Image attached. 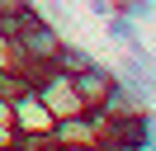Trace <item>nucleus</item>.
Returning a JSON list of instances; mask_svg holds the SVG:
<instances>
[{
	"label": "nucleus",
	"mask_w": 156,
	"mask_h": 151,
	"mask_svg": "<svg viewBox=\"0 0 156 151\" xmlns=\"http://www.w3.org/2000/svg\"><path fill=\"white\" fill-rule=\"evenodd\" d=\"M0 137H10V99L0 94Z\"/></svg>",
	"instance_id": "0eeeda50"
},
{
	"label": "nucleus",
	"mask_w": 156,
	"mask_h": 151,
	"mask_svg": "<svg viewBox=\"0 0 156 151\" xmlns=\"http://www.w3.org/2000/svg\"><path fill=\"white\" fill-rule=\"evenodd\" d=\"M99 151H147V146H133V142H95Z\"/></svg>",
	"instance_id": "423d86ee"
},
{
	"label": "nucleus",
	"mask_w": 156,
	"mask_h": 151,
	"mask_svg": "<svg viewBox=\"0 0 156 151\" xmlns=\"http://www.w3.org/2000/svg\"><path fill=\"white\" fill-rule=\"evenodd\" d=\"M128 14H133V19H137V14H151V0H133V5H128Z\"/></svg>",
	"instance_id": "6e6552de"
},
{
	"label": "nucleus",
	"mask_w": 156,
	"mask_h": 151,
	"mask_svg": "<svg viewBox=\"0 0 156 151\" xmlns=\"http://www.w3.org/2000/svg\"><path fill=\"white\" fill-rule=\"evenodd\" d=\"M62 47L57 28L48 24V19H33V24H24L19 33L10 38V66H29V61H52V52Z\"/></svg>",
	"instance_id": "f257e3e1"
},
{
	"label": "nucleus",
	"mask_w": 156,
	"mask_h": 151,
	"mask_svg": "<svg viewBox=\"0 0 156 151\" xmlns=\"http://www.w3.org/2000/svg\"><path fill=\"white\" fill-rule=\"evenodd\" d=\"M10 132H29V137H48L52 132V113L38 99V90H19L10 99Z\"/></svg>",
	"instance_id": "f03ea898"
},
{
	"label": "nucleus",
	"mask_w": 156,
	"mask_h": 151,
	"mask_svg": "<svg viewBox=\"0 0 156 151\" xmlns=\"http://www.w3.org/2000/svg\"><path fill=\"white\" fill-rule=\"evenodd\" d=\"M151 132H156V128H151V113H147V109L99 118V142H133V146H147Z\"/></svg>",
	"instance_id": "7ed1b4c3"
},
{
	"label": "nucleus",
	"mask_w": 156,
	"mask_h": 151,
	"mask_svg": "<svg viewBox=\"0 0 156 151\" xmlns=\"http://www.w3.org/2000/svg\"><path fill=\"white\" fill-rule=\"evenodd\" d=\"M114 80H118V76L109 71V66H99V61H90V66H80V71H71V85H76V94L85 99V109H95Z\"/></svg>",
	"instance_id": "39448f33"
},
{
	"label": "nucleus",
	"mask_w": 156,
	"mask_h": 151,
	"mask_svg": "<svg viewBox=\"0 0 156 151\" xmlns=\"http://www.w3.org/2000/svg\"><path fill=\"white\" fill-rule=\"evenodd\" d=\"M38 99L48 104V113H52V118H71V113H85V99L76 94V85H71V76H66V71L48 76V80L38 85Z\"/></svg>",
	"instance_id": "20e7f679"
}]
</instances>
